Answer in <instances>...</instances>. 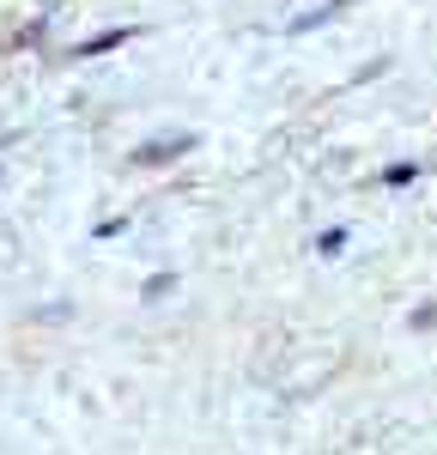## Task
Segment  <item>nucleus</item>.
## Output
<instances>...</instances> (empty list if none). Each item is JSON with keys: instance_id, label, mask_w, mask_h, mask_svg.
<instances>
[{"instance_id": "obj_1", "label": "nucleus", "mask_w": 437, "mask_h": 455, "mask_svg": "<svg viewBox=\"0 0 437 455\" xmlns=\"http://www.w3.org/2000/svg\"><path fill=\"white\" fill-rule=\"evenodd\" d=\"M195 146H201L195 134H164V140H146L128 164H134V171H158V164H177L182 152H195Z\"/></svg>"}, {"instance_id": "obj_2", "label": "nucleus", "mask_w": 437, "mask_h": 455, "mask_svg": "<svg viewBox=\"0 0 437 455\" xmlns=\"http://www.w3.org/2000/svg\"><path fill=\"white\" fill-rule=\"evenodd\" d=\"M134 25H115V31H98V36H85V43H79V49H73V55H79V61H91V55H109V49H122V43H134Z\"/></svg>"}, {"instance_id": "obj_3", "label": "nucleus", "mask_w": 437, "mask_h": 455, "mask_svg": "<svg viewBox=\"0 0 437 455\" xmlns=\"http://www.w3.org/2000/svg\"><path fill=\"white\" fill-rule=\"evenodd\" d=\"M177 285H182V274H177V267H164V274H152V280H140V298H146V304H164V298H171Z\"/></svg>"}, {"instance_id": "obj_4", "label": "nucleus", "mask_w": 437, "mask_h": 455, "mask_svg": "<svg viewBox=\"0 0 437 455\" xmlns=\"http://www.w3.org/2000/svg\"><path fill=\"white\" fill-rule=\"evenodd\" d=\"M419 171H425V164L401 158V164H389V171H383V188H407V182H419Z\"/></svg>"}, {"instance_id": "obj_5", "label": "nucleus", "mask_w": 437, "mask_h": 455, "mask_svg": "<svg viewBox=\"0 0 437 455\" xmlns=\"http://www.w3.org/2000/svg\"><path fill=\"white\" fill-rule=\"evenodd\" d=\"M340 249H346V225H334V231H316V255H328V261H334Z\"/></svg>"}, {"instance_id": "obj_6", "label": "nucleus", "mask_w": 437, "mask_h": 455, "mask_svg": "<svg viewBox=\"0 0 437 455\" xmlns=\"http://www.w3.org/2000/svg\"><path fill=\"white\" fill-rule=\"evenodd\" d=\"M346 0H328V6H316V12H304V19H291V31H310V25H322V19H334Z\"/></svg>"}, {"instance_id": "obj_7", "label": "nucleus", "mask_w": 437, "mask_h": 455, "mask_svg": "<svg viewBox=\"0 0 437 455\" xmlns=\"http://www.w3.org/2000/svg\"><path fill=\"white\" fill-rule=\"evenodd\" d=\"M407 322H413V328H437V304H419V310L407 315Z\"/></svg>"}]
</instances>
